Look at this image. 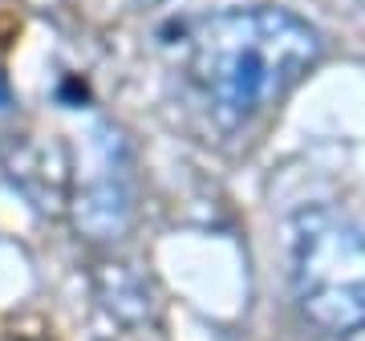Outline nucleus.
Masks as SVG:
<instances>
[{
  "label": "nucleus",
  "instance_id": "423d86ee",
  "mask_svg": "<svg viewBox=\"0 0 365 341\" xmlns=\"http://www.w3.org/2000/svg\"><path fill=\"white\" fill-rule=\"evenodd\" d=\"M138 4H163V0H138Z\"/></svg>",
  "mask_w": 365,
  "mask_h": 341
},
{
  "label": "nucleus",
  "instance_id": "7ed1b4c3",
  "mask_svg": "<svg viewBox=\"0 0 365 341\" xmlns=\"http://www.w3.org/2000/svg\"><path fill=\"white\" fill-rule=\"evenodd\" d=\"M86 175L73 179L66 215L73 220L78 236L86 244L110 248L126 240L134 223V151L130 138L114 122H102L90 134V155H86Z\"/></svg>",
  "mask_w": 365,
  "mask_h": 341
},
{
  "label": "nucleus",
  "instance_id": "39448f33",
  "mask_svg": "<svg viewBox=\"0 0 365 341\" xmlns=\"http://www.w3.org/2000/svg\"><path fill=\"white\" fill-rule=\"evenodd\" d=\"M93 297L102 305L106 317H114L118 325H143L150 317V285H146L138 268L126 260H106L93 264Z\"/></svg>",
  "mask_w": 365,
  "mask_h": 341
},
{
  "label": "nucleus",
  "instance_id": "20e7f679",
  "mask_svg": "<svg viewBox=\"0 0 365 341\" xmlns=\"http://www.w3.org/2000/svg\"><path fill=\"white\" fill-rule=\"evenodd\" d=\"M0 175L33 203L41 215H66L69 191H73V158L69 146L57 138H33V134H4L0 138Z\"/></svg>",
  "mask_w": 365,
  "mask_h": 341
},
{
  "label": "nucleus",
  "instance_id": "f257e3e1",
  "mask_svg": "<svg viewBox=\"0 0 365 341\" xmlns=\"http://www.w3.org/2000/svg\"><path fill=\"white\" fill-rule=\"evenodd\" d=\"M321 53L325 37L288 9H223L187 25V78L227 126L288 98Z\"/></svg>",
  "mask_w": 365,
  "mask_h": 341
},
{
  "label": "nucleus",
  "instance_id": "f03ea898",
  "mask_svg": "<svg viewBox=\"0 0 365 341\" xmlns=\"http://www.w3.org/2000/svg\"><path fill=\"white\" fill-rule=\"evenodd\" d=\"M292 301L325 337L365 329V228L333 208L292 215Z\"/></svg>",
  "mask_w": 365,
  "mask_h": 341
}]
</instances>
